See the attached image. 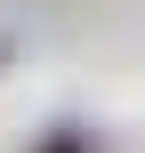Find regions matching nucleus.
<instances>
[{
  "mask_svg": "<svg viewBox=\"0 0 145 153\" xmlns=\"http://www.w3.org/2000/svg\"><path fill=\"white\" fill-rule=\"evenodd\" d=\"M40 153H97V145H89L81 129H57V137H40Z\"/></svg>",
  "mask_w": 145,
  "mask_h": 153,
  "instance_id": "obj_1",
  "label": "nucleus"
},
{
  "mask_svg": "<svg viewBox=\"0 0 145 153\" xmlns=\"http://www.w3.org/2000/svg\"><path fill=\"white\" fill-rule=\"evenodd\" d=\"M0 65H8V48H0Z\"/></svg>",
  "mask_w": 145,
  "mask_h": 153,
  "instance_id": "obj_2",
  "label": "nucleus"
}]
</instances>
